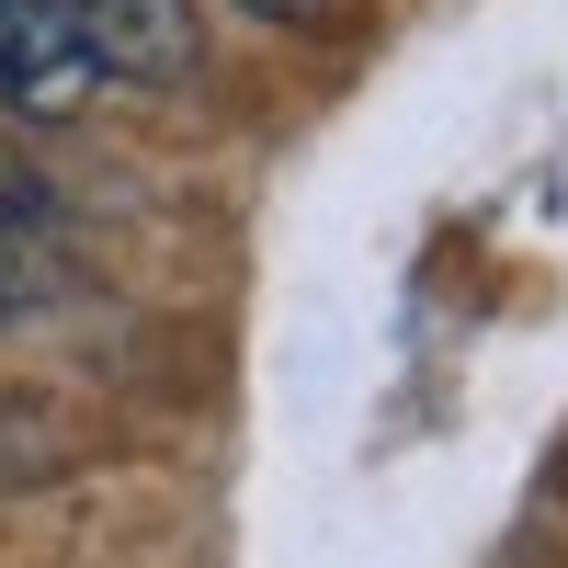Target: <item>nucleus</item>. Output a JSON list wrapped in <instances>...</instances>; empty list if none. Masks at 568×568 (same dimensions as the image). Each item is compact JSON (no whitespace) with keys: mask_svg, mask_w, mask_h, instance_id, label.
<instances>
[{"mask_svg":"<svg viewBox=\"0 0 568 568\" xmlns=\"http://www.w3.org/2000/svg\"><path fill=\"white\" fill-rule=\"evenodd\" d=\"M91 91H103V69H91L69 0H0V114L69 125Z\"/></svg>","mask_w":568,"mask_h":568,"instance_id":"obj_1","label":"nucleus"},{"mask_svg":"<svg viewBox=\"0 0 568 568\" xmlns=\"http://www.w3.org/2000/svg\"><path fill=\"white\" fill-rule=\"evenodd\" d=\"M80 12V45L103 80H194L205 69V34H194V0H69Z\"/></svg>","mask_w":568,"mask_h":568,"instance_id":"obj_2","label":"nucleus"},{"mask_svg":"<svg viewBox=\"0 0 568 568\" xmlns=\"http://www.w3.org/2000/svg\"><path fill=\"white\" fill-rule=\"evenodd\" d=\"M45 296H58V251H45V227L0 194V318H34Z\"/></svg>","mask_w":568,"mask_h":568,"instance_id":"obj_3","label":"nucleus"},{"mask_svg":"<svg viewBox=\"0 0 568 568\" xmlns=\"http://www.w3.org/2000/svg\"><path fill=\"white\" fill-rule=\"evenodd\" d=\"M240 12H262V23H318L329 0H240Z\"/></svg>","mask_w":568,"mask_h":568,"instance_id":"obj_4","label":"nucleus"}]
</instances>
